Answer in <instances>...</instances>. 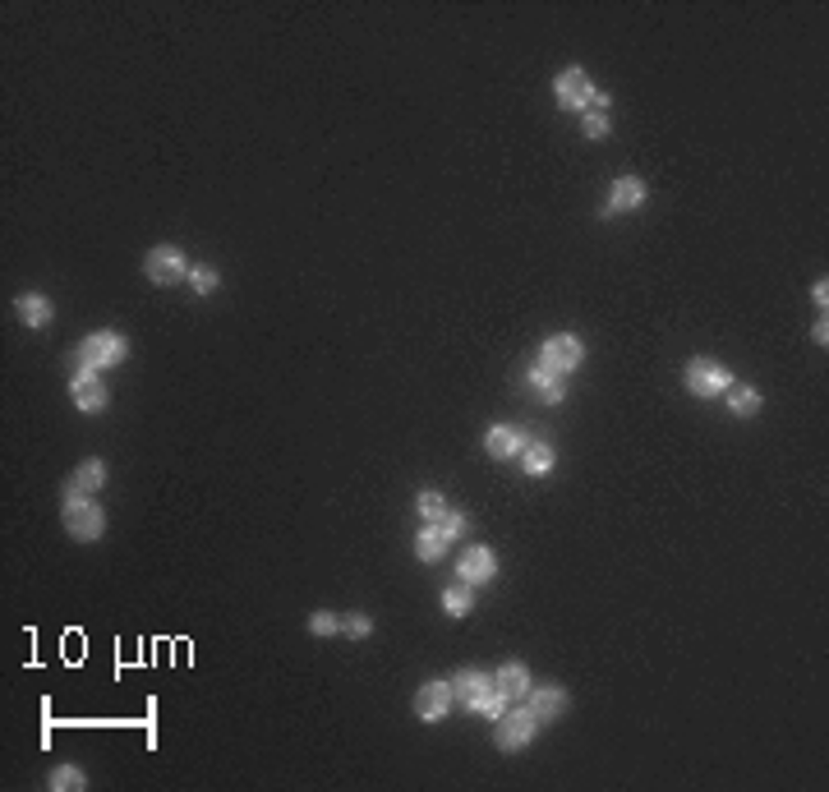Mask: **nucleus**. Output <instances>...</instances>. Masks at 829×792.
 <instances>
[{
  "mask_svg": "<svg viewBox=\"0 0 829 792\" xmlns=\"http://www.w3.org/2000/svg\"><path fill=\"white\" fill-rule=\"evenodd\" d=\"M553 93H558V106L563 111H604L608 106V93H594L590 75L585 69H563L558 79H553Z\"/></svg>",
  "mask_w": 829,
  "mask_h": 792,
  "instance_id": "nucleus-1",
  "label": "nucleus"
},
{
  "mask_svg": "<svg viewBox=\"0 0 829 792\" xmlns=\"http://www.w3.org/2000/svg\"><path fill=\"white\" fill-rule=\"evenodd\" d=\"M65 530L75 535L79 544H93L106 530V512L97 507L88 493H65Z\"/></svg>",
  "mask_w": 829,
  "mask_h": 792,
  "instance_id": "nucleus-2",
  "label": "nucleus"
},
{
  "mask_svg": "<svg viewBox=\"0 0 829 792\" xmlns=\"http://www.w3.org/2000/svg\"><path fill=\"white\" fill-rule=\"evenodd\" d=\"M682 383H686V392H691V396H724V392H728V383H733V374L719 365V359L696 355V359H686Z\"/></svg>",
  "mask_w": 829,
  "mask_h": 792,
  "instance_id": "nucleus-3",
  "label": "nucleus"
},
{
  "mask_svg": "<svg viewBox=\"0 0 829 792\" xmlns=\"http://www.w3.org/2000/svg\"><path fill=\"white\" fill-rule=\"evenodd\" d=\"M129 355V341L120 336V332H93V336H84V346H79V365H88V369H111V365H120V359Z\"/></svg>",
  "mask_w": 829,
  "mask_h": 792,
  "instance_id": "nucleus-4",
  "label": "nucleus"
},
{
  "mask_svg": "<svg viewBox=\"0 0 829 792\" xmlns=\"http://www.w3.org/2000/svg\"><path fill=\"white\" fill-rule=\"evenodd\" d=\"M534 737H539V718H534L530 705L507 709V714L498 718V733H494V742H498L503 751H521V747H530Z\"/></svg>",
  "mask_w": 829,
  "mask_h": 792,
  "instance_id": "nucleus-5",
  "label": "nucleus"
},
{
  "mask_svg": "<svg viewBox=\"0 0 829 792\" xmlns=\"http://www.w3.org/2000/svg\"><path fill=\"white\" fill-rule=\"evenodd\" d=\"M581 359H585V346H581V336H572V332H558V336H548V341H544V350H539V365L558 369L563 378L581 369Z\"/></svg>",
  "mask_w": 829,
  "mask_h": 792,
  "instance_id": "nucleus-6",
  "label": "nucleus"
},
{
  "mask_svg": "<svg viewBox=\"0 0 829 792\" xmlns=\"http://www.w3.org/2000/svg\"><path fill=\"white\" fill-rule=\"evenodd\" d=\"M498 576V553L489 548V544H474V548H465L461 557H456V581H465L470 590L474 586H489Z\"/></svg>",
  "mask_w": 829,
  "mask_h": 792,
  "instance_id": "nucleus-7",
  "label": "nucleus"
},
{
  "mask_svg": "<svg viewBox=\"0 0 829 792\" xmlns=\"http://www.w3.org/2000/svg\"><path fill=\"white\" fill-rule=\"evenodd\" d=\"M144 272H148L153 286H175V281L189 276V263H185V254H180L175 245H157V249H148Z\"/></svg>",
  "mask_w": 829,
  "mask_h": 792,
  "instance_id": "nucleus-8",
  "label": "nucleus"
},
{
  "mask_svg": "<svg viewBox=\"0 0 829 792\" xmlns=\"http://www.w3.org/2000/svg\"><path fill=\"white\" fill-rule=\"evenodd\" d=\"M69 396H75V406H79L84 415H97V410H106V401H111L106 383H102V378H97V369H88V365H79V369H75Z\"/></svg>",
  "mask_w": 829,
  "mask_h": 792,
  "instance_id": "nucleus-9",
  "label": "nucleus"
},
{
  "mask_svg": "<svg viewBox=\"0 0 829 792\" xmlns=\"http://www.w3.org/2000/svg\"><path fill=\"white\" fill-rule=\"evenodd\" d=\"M645 198H650V189H645V180H641V175H617V180H613V189H608V207H604V217H622V212H636Z\"/></svg>",
  "mask_w": 829,
  "mask_h": 792,
  "instance_id": "nucleus-10",
  "label": "nucleus"
},
{
  "mask_svg": "<svg viewBox=\"0 0 829 792\" xmlns=\"http://www.w3.org/2000/svg\"><path fill=\"white\" fill-rule=\"evenodd\" d=\"M447 709H452V682H424L414 691V714H420L424 724H438Z\"/></svg>",
  "mask_w": 829,
  "mask_h": 792,
  "instance_id": "nucleus-11",
  "label": "nucleus"
},
{
  "mask_svg": "<svg viewBox=\"0 0 829 792\" xmlns=\"http://www.w3.org/2000/svg\"><path fill=\"white\" fill-rule=\"evenodd\" d=\"M525 443H530V438L521 434L516 424H494L489 434H484V447H489V456H494V461H512V456H521V452H525Z\"/></svg>",
  "mask_w": 829,
  "mask_h": 792,
  "instance_id": "nucleus-12",
  "label": "nucleus"
},
{
  "mask_svg": "<svg viewBox=\"0 0 829 792\" xmlns=\"http://www.w3.org/2000/svg\"><path fill=\"white\" fill-rule=\"evenodd\" d=\"M530 709H534V718L539 724H548V718H558L567 705H572V696L563 691V687H530Z\"/></svg>",
  "mask_w": 829,
  "mask_h": 792,
  "instance_id": "nucleus-13",
  "label": "nucleus"
},
{
  "mask_svg": "<svg viewBox=\"0 0 829 792\" xmlns=\"http://www.w3.org/2000/svg\"><path fill=\"white\" fill-rule=\"evenodd\" d=\"M525 383L539 392V401H563V396H567V378H563L558 369H548V365H534V369L525 374Z\"/></svg>",
  "mask_w": 829,
  "mask_h": 792,
  "instance_id": "nucleus-14",
  "label": "nucleus"
},
{
  "mask_svg": "<svg viewBox=\"0 0 829 792\" xmlns=\"http://www.w3.org/2000/svg\"><path fill=\"white\" fill-rule=\"evenodd\" d=\"M521 470H525L530 479H544V475L553 470V443L530 438V443H525V452H521Z\"/></svg>",
  "mask_w": 829,
  "mask_h": 792,
  "instance_id": "nucleus-15",
  "label": "nucleus"
},
{
  "mask_svg": "<svg viewBox=\"0 0 829 792\" xmlns=\"http://www.w3.org/2000/svg\"><path fill=\"white\" fill-rule=\"evenodd\" d=\"M102 484H106V466H102L97 456H88V461L75 470V479L65 484V493H97Z\"/></svg>",
  "mask_w": 829,
  "mask_h": 792,
  "instance_id": "nucleus-16",
  "label": "nucleus"
},
{
  "mask_svg": "<svg viewBox=\"0 0 829 792\" xmlns=\"http://www.w3.org/2000/svg\"><path fill=\"white\" fill-rule=\"evenodd\" d=\"M494 682L507 691V700H525V696H530V687H534V682H530V673H525V664H503Z\"/></svg>",
  "mask_w": 829,
  "mask_h": 792,
  "instance_id": "nucleus-17",
  "label": "nucleus"
},
{
  "mask_svg": "<svg viewBox=\"0 0 829 792\" xmlns=\"http://www.w3.org/2000/svg\"><path fill=\"white\" fill-rule=\"evenodd\" d=\"M470 709H474V714H484V718H494V724H498V718L507 714V691H503L498 682H494V687H484V691L470 700Z\"/></svg>",
  "mask_w": 829,
  "mask_h": 792,
  "instance_id": "nucleus-18",
  "label": "nucleus"
},
{
  "mask_svg": "<svg viewBox=\"0 0 829 792\" xmlns=\"http://www.w3.org/2000/svg\"><path fill=\"white\" fill-rule=\"evenodd\" d=\"M484 687H494L489 682V673H479V668H465V673H456L452 677V700H461V705H470Z\"/></svg>",
  "mask_w": 829,
  "mask_h": 792,
  "instance_id": "nucleus-19",
  "label": "nucleus"
},
{
  "mask_svg": "<svg viewBox=\"0 0 829 792\" xmlns=\"http://www.w3.org/2000/svg\"><path fill=\"white\" fill-rule=\"evenodd\" d=\"M19 318L28 327H46L51 323V300L46 296H19Z\"/></svg>",
  "mask_w": 829,
  "mask_h": 792,
  "instance_id": "nucleus-20",
  "label": "nucleus"
},
{
  "mask_svg": "<svg viewBox=\"0 0 829 792\" xmlns=\"http://www.w3.org/2000/svg\"><path fill=\"white\" fill-rule=\"evenodd\" d=\"M728 410H733V415H742V419H746V415H755V410H760V392H755V387H746V383H728Z\"/></svg>",
  "mask_w": 829,
  "mask_h": 792,
  "instance_id": "nucleus-21",
  "label": "nucleus"
},
{
  "mask_svg": "<svg viewBox=\"0 0 829 792\" xmlns=\"http://www.w3.org/2000/svg\"><path fill=\"white\" fill-rule=\"evenodd\" d=\"M443 553H447V539H443V530H438V526L420 530V539H414V557H420V562H438Z\"/></svg>",
  "mask_w": 829,
  "mask_h": 792,
  "instance_id": "nucleus-22",
  "label": "nucleus"
},
{
  "mask_svg": "<svg viewBox=\"0 0 829 792\" xmlns=\"http://www.w3.org/2000/svg\"><path fill=\"white\" fill-rule=\"evenodd\" d=\"M46 787H51V792H75V787H88V774H84L79 765H60V769L46 778Z\"/></svg>",
  "mask_w": 829,
  "mask_h": 792,
  "instance_id": "nucleus-23",
  "label": "nucleus"
},
{
  "mask_svg": "<svg viewBox=\"0 0 829 792\" xmlns=\"http://www.w3.org/2000/svg\"><path fill=\"white\" fill-rule=\"evenodd\" d=\"M470 604H474V595H470V586H465V581H456V586H447V590H443V608H447V617H465V613H470Z\"/></svg>",
  "mask_w": 829,
  "mask_h": 792,
  "instance_id": "nucleus-24",
  "label": "nucleus"
},
{
  "mask_svg": "<svg viewBox=\"0 0 829 792\" xmlns=\"http://www.w3.org/2000/svg\"><path fill=\"white\" fill-rule=\"evenodd\" d=\"M414 507H420V516H424L429 526H438V521L447 516V497H443L438 488H424V493H420V502H414Z\"/></svg>",
  "mask_w": 829,
  "mask_h": 792,
  "instance_id": "nucleus-25",
  "label": "nucleus"
},
{
  "mask_svg": "<svg viewBox=\"0 0 829 792\" xmlns=\"http://www.w3.org/2000/svg\"><path fill=\"white\" fill-rule=\"evenodd\" d=\"M189 281H194V296H213L222 276H217V267H194V272H189Z\"/></svg>",
  "mask_w": 829,
  "mask_h": 792,
  "instance_id": "nucleus-26",
  "label": "nucleus"
},
{
  "mask_svg": "<svg viewBox=\"0 0 829 792\" xmlns=\"http://www.w3.org/2000/svg\"><path fill=\"white\" fill-rule=\"evenodd\" d=\"M465 526H470V521H465L461 512H452V507H447V516L438 521V530H443V539H447V544H456V539L465 535Z\"/></svg>",
  "mask_w": 829,
  "mask_h": 792,
  "instance_id": "nucleus-27",
  "label": "nucleus"
},
{
  "mask_svg": "<svg viewBox=\"0 0 829 792\" xmlns=\"http://www.w3.org/2000/svg\"><path fill=\"white\" fill-rule=\"evenodd\" d=\"M341 631H345V636H355V640H365V636L374 631V622H369L365 613H345V617H341Z\"/></svg>",
  "mask_w": 829,
  "mask_h": 792,
  "instance_id": "nucleus-28",
  "label": "nucleus"
},
{
  "mask_svg": "<svg viewBox=\"0 0 829 792\" xmlns=\"http://www.w3.org/2000/svg\"><path fill=\"white\" fill-rule=\"evenodd\" d=\"M309 631H314V636H336V631H341V617H336V613H314V617H309Z\"/></svg>",
  "mask_w": 829,
  "mask_h": 792,
  "instance_id": "nucleus-29",
  "label": "nucleus"
},
{
  "mask_svg": "<svg viewBox=\"0 0 829 792\" xmlns=\"http://www.w3.org/2000/svg\"><path fill=\"white\" fill-rule=\"evenodd\" d=\"M585 138H608V115L604 111H585Z\"/></svg>",
  "mask_w": 829,
  "mask_h": 792,
  "instance_id": "nucleus-30",
  "label": "nucleus"
},
{
  "mask_svg": "<svg viewBox=\"0 0 829 792\" xmlns=\"http://www.w3.org/2000/svg\"><path fill=\"white\" fill-rule=\"evenodd\" d=\"M811 300L824 309V300H829V281H815V286H811Z\"/></svg>",
  "mask_w": 829,
  "mask_h": 792,
  "instance_id": "nucleus-31",
  "label": "nucleus"
},
{
  "mask_svg": "<svg viewBox=\"0 0 829 792\" xmlns=\"http://www.w3.org/2000/svg\"><path fill=\"white\" fill-rule=\"evenodd\" d=\"M811 336H815V341H820V346H824V341H829V327H824V318H820V323H815V327H811Z\"/></svg>",
  "mask_w": 829,
  "mask_h": 792,
  "instance_id": "nucleus-32",
  "label": "nucleus"
}]
</instances>
